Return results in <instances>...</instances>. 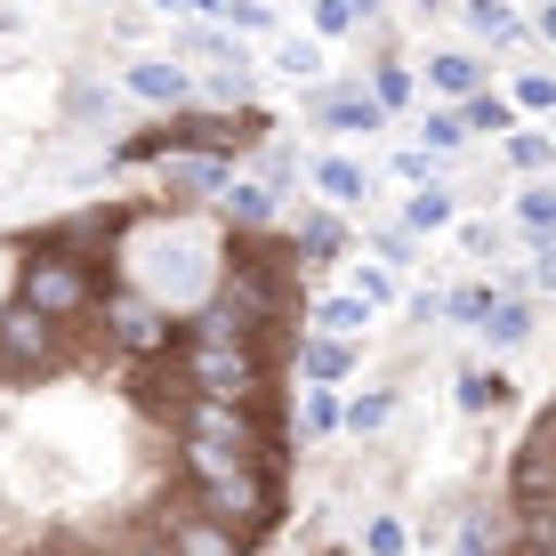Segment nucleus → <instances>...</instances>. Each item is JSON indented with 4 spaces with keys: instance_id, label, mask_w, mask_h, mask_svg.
I'll list each match as a JSON object with an SVG mask.
<instances>
[{
    "instance_id": "nucleus-36",
    "label": "nucleus",
    "mask_w": 556,
    "mask_h": 556,
    "mask_svg": "<svg viewBox=\"0 0 556 556\" xmlns=\"http://www.w3.org/2000/svg\"><path fill=\"white\" fill-rule=\"evenodd\" d=\"M162 16H218V0H153Z\"/></svg>"
},
{
    "instance_id": "nucleus-15",
    "label": "nucleus",
    "mask_w": 556,
    "mask_h": 556,
    "mask_svg": "<svg viewBox=\"0 0 556 556\" xmlns=\"http://www.w3.org/2000/svg\"><path fill=\"white\" fill-rule=\"evenodd\" d=\"M339 428H348L339 388H315V379H306V395H299V435H306V444H323V435H339Z\"/></svg>"
},
{
    "instance_id": "nucleus-11",
    "label": "nucleus",
    "mask_w": 556,
    "mask_h": 556,
    "mask_svg": "<svg viewBox=\"0 0 556 556\" xmlns=\"http://www.w3.org/2000/svg\"><path fill=\"white\" fill-rule=\"evenodd\" d=\"M306 331H323V339H363V331H371V299H355V291L315 299V306H306Z\"/></svg>"
},
{
    "instance_id": "nucleus-25",
    "label": "nucleus",
    "mask_w": 556,
    "mask_h": 556,
    "mask_svg": "<svg viewBox=\"0 0 556 556\" xmlns=\"http://www.w3.org/2000/svg\"><path fill=\"white\" fill-rule=\"evenodd\" d=\"M202 98H210V105H251V65H218V73L202 81Z\"/></svg>"
},
{
    "instance_id": "nucleus-3",
    "label": "nucleus",
    "mask_w": 556,
    "mask_h": 556,
    "mask_svg": "<svg viewBox=\"0 0 556 556\" xmlns=\"http://www.w3.org/2000/svg\"><path fill=\"white\" fill-rule=\"evenodd\" d=\"M186 501H194L202 516H218V525H235L242 541H258V532L282 516L275 459H251V468H235V476H202V484H186Z\"/></svg>"
},
{
    "instance_id": "nucleus-40",
    "label": "nucleus",
    "mask_w": 556,
    "mask_h": 556,
    "mask_svg": "<svg viewBox=\"0 0 556 556\" xmlns=\"http://www.w3.org/2000/svg\"><path fill=\"white\" fill-rule=\"evenodd\" d=\"M355 16H379V0H355Z\"/></svg>"
},
{
    "instance_id": "nucleus-34",
    "label": "nucleus",
    "mask_w": 556,
    "mask_h": 556,
    "mask_svg": "<svg viewBox=\"0 0 556 556\" xmlns=\"http://www.w3.org/2000/svg\"><path fill=\"white\" fill-rule=\"evenodd\" d=\"M379 258H388V266H412V258H419V235H412V226H388V235H379Z\"/></svg>"
},
{
    "instance_id": "nucleus-39",
    "label": "nucleus",
    "mask_w": 556,
    "mask_h": 556,
    "mask_svg": "<svg viewBox=\"0 0 556 556\" xmlns=\"http://www.w3.org/2000/svg\"><path fill=\"white\" fill-rule=\"evenodd\" d=\"M412 9H419V16H435V9H444V0H412Z\"/></svg>"
},
{
    "instance_id": "nucleus-20",
    "label": "nucleus",
    "mask_w": 556,
    "mask_h": 556,
    "mask_svg": "<svg viewBox=\"0 0 556 556\" xmlns=\"http://www.w3.org/2000/svg\"><path fill=\"white\" fill-rule=\"evenodd\" d=\"M459 122L484 129V138H508V129H516V98H492V89H476V98L459 105Z\"/></svg>"
},
{
    "instance_id": "nucleus-21",
    "label": "nucleus",
    "mask_w": 556,
    "mask_h": 556,
    "mask_svg": "<svg viewBox=\"0 0 556 556\" xmlns=\"http://www.w3.org/2000/svg\"><path fill=\"white\" fill-rule=\"evenodd\" d=\"M419 146H428L435 162H444V153H459V146H468V122H459V105H435L428 122H419Z\"/></svg>"
},
{
    "instance_id": "nucleus-4",
    "label": "nucleus",
    "mask_w": 556,
    "mask_h": 556,
    "mask_svg": "<svg viewBox=\"0 0 556 556\" xmlns=\"http://www.w3.org/2000/svg\"><path fill=\"white\" fill-rule=\"evenodd\" d=\"M258 113H178V122H162L153 138H129L122 146V162H153V153H242V146H258Z\"/></svg>"
},
{
    "instance_id": "nucleus-19",
    "label": "nucleus",
    "mask_w": 556,
    "mask_h": 556,
    "mask_svg": "<svg viewBox=\"0 0 556 556\" xmlns=\"http://www.w3.org/2000/svg\"><path fill=\"white\" fill-rule=\"evenodd\" d=\"M501 404H508V371L468 363V371H459V412H501Z\"/></svg>"
},
{
    "instance_id": "nucleus-14",
    "label": "nucleus",
    "mask_w": 556,
    "mask_h": 556,
    "mask_svg": "<svg viewBox=\"0 0 556 556\" xmlns=\"http://www.w3.org/2000/svg\"><path fill=\"white\" fill-rule=\"evenodd\" d=\"M476 331H484L492 355H508V348H525V339H532V306L525 299H492V315L476 323Z\"/></svg>"
},
{
    "instance_id": "nucleus-22",
    "label": "nucleus",
    "mask_w": 556,
    "mask_h": 556,
    "mask_svg": "<svg viewBox=\"0 0 556 556\" xmlns=\"http://www.w3.org/2000/svg\"><path fill=\"white\" fill-rule=\"evenodd\" d=\"M275 73H291V81H315V73H323V41H315V33H291V41H275Z\"/></svg>"
},
{
    "instance_id": "nucleus-5",
    "label": "nucleus",
    "mask_w": 556,
    "mask_h": 556,
    "mask_svg": "<svg viewBox=\"0 0 556 556\" xmlns=\"http://www.w3.org/2000/svg\"><path fill=\"white\" fill-rule=\"evenodd\" d=\"M306 113H315V129H331V138H371V129H388V105H379L363 81L355 89H323Z\"/></svg>"
},
{
    "instance_id": "nucleus-23",
    "label": "nucleus",
    "mask_w": 556,
    "mask_h": 556,
    "mask_svg": "<svg viewBox=\"0 0 556 556\" xmlns=\"http://www.w3.org/2000/svg\"><path fill=\"white\" fill-rule=\"evenodd\" d=\"M395 419V395L388 388H363V395H348V435H379Z\"/></svg>"
},
{
    "instance_id": "nucleus-24",
    "label": "nucleus",
    "mask_w": 556,
    "mask_h": 556,
    "mask_svg": "<svg viewBox=\"0 0 556 556\" xmlns=\"http://www.w3.org/2000/svg\"><path fill=\"white\" fill-rule=\"evenodd\" d=\"M516 218H525L532 235H556V178L548 186H525V194H516Z\"/></svg>"
},
{
    "instance_id": "nucleus-1",
    "label": "nucleus",
    "mask_w": 556,
    "mask_h": 556,
    "mask_svg": "<svg viewBox=\"0 0 556 556\" xmlns=\"http://www.w3.org/2000/svg\"><path fill=\"white\" fill-rule=\"evenodd\" d=\"M16 299L81 331V323L105 306V275H98V266H81V258H65V251H49V242H25V266H16Z\"/></svg>"
},
{
    "instance_id": "nucleus-37",
    "label": "nucleus",
    "mask_w": 556,
    "mask_h": 556,
    "mask_svg": "<svg viewBox=\"0 0 556 556\" xmlns=\"http://www.w3.org/2000/svg\"><path fill=\"white\" fill-rule=\"evenodd\" d=\"M129 556H178V548H169L162 532H138V541H129Z\"/></svg>"
},
{
    "instance_id": "nucleus-41",
    "label": "nucleus",
    "mask_w": 556,
    "mask_h": 556,
    "mask_svg": "<svg viewBox=\"0 0 556 556\" xmlns=\"http://www.w3.org/2000/svg\"><path fill=\"white\" fill-rule=\"evenodd\" d=\"M9 25H16V9H0V33H9Z\"/></svg>"
},
{
    "instance_id": "nucleus-26",
    "label": "nucleus",
    "mask_w": 556,
    "mask_h": 556,
    "mask_svg": "<svg viewBox=\"0 0 556 556\" xmlns=\"http://www.w3.org/2000/svg\"><path fill=\"white\" fill-rule=\"evenodd\" d=\"M348 291H355V299H371V315H379V306H395V266H355Z\"/></svg>"
},
{
    "instance_id": "nucleus-28",
    "label": "nucleus",
    "mask_w": 556,
    "mask_h": 556,
    "mask_svg": "<svg viewBox=\"0 0 556 556\" xmlns=\"http://www.w3.org/2000/svg\"><path fill=\"white\" fill-rule=\"evenodd\" d=\"M371 98L388 105V113H395V105H412V65H379V73H371Z\"/></svg>"
},
{
    "instance_id": "nucleus-18",
    "label": "nucleus",
    "mask_w": 556,
    "mask_h": 556,
    "mask_svg": "<svg viewBox=\"0 0 556 556\" xmlns=\"http://www.w3.org/2000/svg\"><path fill=\"white\" fill-rule=\"evenodd\" d=\"M501 153H508V169L541 178V169L556 162V138H548V129H508V138H501Z\"/></svg>"
},
{
    "instance_id": "nucleus-17",
    "label": "nucleus",
    "mask_w": 556,
    "mask_h": 556,
    "mask_svg": "<svg viewBox=\"0 0 556 556\" xmlns=\"http://www.w3.org/2000/svg\"><path fill=\"white\" fill-rule=\"evenodd\" d=\"M339 242H348V235H339L331 210H306V218H291V251H299V258H339Z\"/></svg>"
},
{
    "instance_id": "nucleus-13",
    "label": "nucleus",
    "mask_w": 556,
    "mask_h": 556,
    "mask_svg": "<svg viewBox=\"0 0 556 556\" xmlns=\"http://www.w3.org/2000/svg\"><path fill=\"white\" fill-rule=\"evenodd\" d=\"M404 226L412 235H444V226H459V202H452V186H412V202H404Z\"/></svg>"
},
{
    "instance_id": "nucleus-31",
    "label": "nucleus",
    "mask_w": 556,
    "mask_h": 556,
    "mask_svg": "<svg viewBox=\"0 0 556 556\" xmlns=\"http://www.w3.org/2000/svg\"><path fill=\"white\" fill-rule=\"evenodd\" d=\"M348 25H363V16H355V0H315V41H339Z\"/></svg>"
},
{
    "instance_id": "nucleus-8",
    "label": "nucleus",
    "mask_w": 556,
    "mask_h": 556,
    "mask_svg": "<svg viewBox=\"0 0 556 556\" xmlns=\"http://www.w3.org/2000/svg\"><path fill=\"white\" fill-rule=\"evenodd\" d=\"M122 89H129V98H146V105H186V98H194V73H186L178 56H129Z\"/></svg>"
},
{
    "instance_id": "nucleus-33",
    "label": "nucleus",
    "mask_w": 556,
    "mask_h": 556,
    "mask_svg": "<svg viewBox=\"0 0 556 556\" xmlns=\"http://www.w3.org/2000/svg\"><path fill=\"white\" fill-rule=\"evenodd\" d=\"M395 178H404V186H428V178H435V153H428V146H404V153H395Z\"/></svg>"
},
{
    "instance_id": "nucleus-30",
    "label": "nucleus",
    "mask_w": 556,
    "mask_h": 556,
    "mask_svg": "<svg viewBox=\"0 0 556 556\" xmlns=\"http://www.w3.org/2000/svg\"><path fill=\"white\" fill-rule=\"evenodd\" d=\"M516 113H556V73H525L516 81Z\"/></svg>"
},
{
    "instance_id": "nucleus-27",
    "label": "nucleus",
    "mask_w": 556,
    "mask_h": 556,
    "mask_svg": "<svg viewBox=\"0 0 556 556\" xmlns=\"http://www.w3.org/2000/svg\"><path fill=\"white\" fill-rule=\"evenodd\" d=\"M218 16L235 33H275V9H266V0H218Z\"/></svg>"
},
{
    "instance_id": "nucleus-16",
    "label": "nucleus",
    "mask_w": 556,
    "mask_h": 556,
    "mask_svg": "<svg viewBox=\"0 0 556 556\" xmlns=\"http://www.w3.org/2000/svg\"><path fill=\"white\" fill-rule=\"evenodd\" d=\"M428 81H435V89H444V98H452V105H468V98H476V89H484V65H476V56H468V49H444V56H428Z\"/></svg>"
},
{
    "instance_id": "nucleus-9",
    "label": "nucleus",
    "mask_w": 556,
    "mask_h": 556,
    "mask_svg": "<svg viewBox=\"0 0 556 556\" xmlns=\"http://www.w3.org/2000/svg\"><path fill=\"white\" fill-rule=\"evenodd\" d=\"M355 371V339H323V331H299V379L315 388H339Z\"/></svg>"
},
{
    "instance_id": "nucleus-35",
    "label": "nucleus",
    "mask_w": 556,
    "mask_h": 556,
    "mask_svg": "<svg viewBox=\"0 0 556 556\" xmlns=\"http://www.w3.org/2000/svg\"><path fill=\"white\" fill-rule=\"evenodd\" d=\"M532 282L556 291V235H532Z\"/></svg>"
},
{
    "instance_id": "nucleus-6",
    "label": "nucleus",
    "mask_w": 556,
    "mask_h": 556,
    "mask_svg": "<svg viewBox=\"0 0 556 556\" xmlns=\"http://www.w3.org/2000/svg\"><path fill=\"white\" fill-rule=\"evenodd\" d=\"M113 210H73V218H56V226H41L33 242H49V251H65V258H81V266H105V251H113Z\"/></svg>"
},
{
    "instance_id": "nucleus-12",
    "label": "nucleus",
    "mask_w": 556,
    "mask_h": 556,
    "mask_svg": "<svg viewBox=\"0 0 556 556\" xmlns=\"http://www.w3.org/2000/svg\"><path fill=\"white\" fill-rule=\"evenodd\" d=\"M226 218H235V235H266V226H275V186L266 178H235L226 186Z\"/></svg>"
},
{
    "instance_id": "nucleus-38",
    "label": "nucleus",
    "mask_w": 556,
    "mask_h": 556,
    "mask_svg": "<svg viewBox=\"0 0 556 556\" xmlns=\"http://www.w3.org/2000/svg\"><path fill=\"white\" fill-rule=\"evenodd\" d=\"M541 41H556V0H541Z\"/></svg>"
},
{
    "instance_id": "nucleus-29",
    "label": "nucleus",
    "mask_w": 556,
    "mask_h": 556,
    "mask_svg": "<svg viewBox=\"0 0 556 556\" xmlns=\"http://www.w3.org/2000/svg\"><path fill=\"white\" fill-rule=\"evenodd\" d=\"M444 315H452V323H468V331H476V323L492 315V291H484V282H468V291H452V299H444Z\"/></svg>"
},
{
    "instance_id": "nucleus-2",
    "label": "nucleus",
    "mask_w": 556,
    "mask_h": 556,
    "mask_svg": "<svg viewBox=\"0 0 556 556\" xmlns=\"http://www.w3.org/2000/svg\"><path fill=\"white\" fill-rule=\"evenodd\" d=\"M65 363H73V323L25 306L16 291L0 299V379H49V371H65Z\"/></svg>"
},
{
    "instance_id": "nucleus-32",
    "label": "nucleus",
    "mask_w": 556,
    "mask_h": 556,
    "mask_svg": "<svg viewBox=\"0 0 556 556\" xmlns=\"http://www.w3.org/2000/svg\"><path fill=\"white\" fill-rule=\"evenodd\" d=\"M363 548L371 556H404V525H395V516H371V525H363Z\"/></svg>"
},
{
    "instance_id": "nucleus-7",
    "label": "nucleus",
    "mask_w": 556,
    "mask_h": 556,
    "mask_svg": "<svg viewBox=\"0 0 556 556\" xmlns=\"http://www.w3.org/2000/svg\"><path fill=\"white\" fill-rule=\"evenodd\" d=\"M162 186H169L178 202H226V186H235V162H226V153H169Z\"/></svg>"
},
{
    "instance_id": "nucleus-10",
    "label": "nucleus",
    "mask_w": 556,
    "mask_h": 556,
    "mask_svg": "<svg viewBox=\"0 0 556 556\" xmlns=\"http://www.w3.org/2000/svg\"><path fill=\"white\" fill-rule=\"evenodd\" d=\"M315 194L331 210H355V202H371V169L348 162V153H323V162H315Z\"/></svg>"
}]
</instances>
